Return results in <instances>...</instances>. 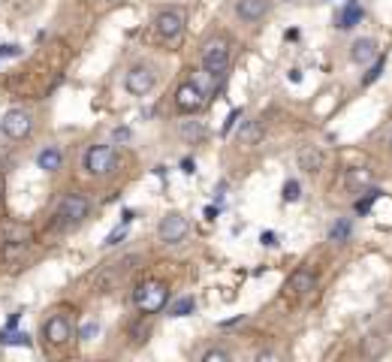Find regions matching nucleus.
<instances>
[{"label":"nucleus","instance_id":"nucleus-24","mask_svg":"<svg viewBox=\"0 0 392 362\" xmlns=\"http://www.w3.org/2000/svg\"><path fill=\"white\" fill-rule=\"evenodd\" d=\"M257 139H259V124L254 121V124H248L241 130V142H257Z\"/></svg>","mask_w":392,"mask_h":362},{"label":"nucleus","instance_id":"nucleus-9","mask_svg":"<svg viewBox=\"0 0 392 362\" xmlns=\"http://www.w3.org/2000/svg\"><path fill=\"white\" fill-rule=\"evenodd\" d=\"M124 85H127V90L133 97H145L151 88H154V69L151 67H145V64H139V67H133L127 73V79H124Z\"/></svg>","mask_w":392,"mask_h":362},{"label":"nucleus","instance_id":"nucleus-23","mask_svg":"<svg viewBox=\"0 0 392 362\" xmlns=\"http://www.w3.org/2000/svg\"><path fill=\"white\" fill-rule=\"evenodd\" d=\"M227 359H229V354L227 350H220V347H211V350L203 354V362H227Z\"/></svg>","mask_w":392,"mask_h":362},{"label":"nucleus","instance_id":"nucleus-12","mask_svg":"<svg viewBox=\"0 0 392 362\" xmlns=\"http://www.w3.org/2000/svg\"><path fill=\"white\" fill-rule=\"evenodd\" d=\"M236 13L241 22H259V18L269 13V0H238Z\"/></svg>","mask_w":392,"mask_h":362},{"label":"nucleus","instance_id":"nucleus-22","mask_svg":"<svg viewBox=\"0 0 392 362\" xmlns=\"http://www.w3.org/2000/svg\"><path fill=\"white\" fill-rule=\"evenodd\" d=\"M127 224H130V215L124 217V224H121V227H115V229H112V233H109V236H106V241H103V245H106V248H112V245H118V241H121V239H124V236H127Z\"/></svg>","mask_w":392,"mask_h":362},{"label":"nucleus","instance_id":"nucleus-29","mask_svg":"<svg viewBox=\"0 0 392 362\" xmlns=\"http://www.w3.org/2000/svg\"><path fill=\"white\" fill-rule=\"evenodd\" d=\"M263 241L266 245H275V233H263Z\"/></svg>","mask_w":392,"mask_h":362},{"label":"nucleus","instance_id":"nucleus-3","mask_svg":"<svg viewBox=\"0 0 392 362\" xmlns=\"http://www.w3.org/2000/svg\"><path fill=\"white\" fill-rule=\"evenodd\" d=\"M118 166V151L112 145H94L85 154V169L90 175H112Z\"/></svg>","mask_w":392,"mask_h":362},{"label":"nucleus","instance_id":"nucleus-25","mask_svg":"<svg viewBox=\"0 0 392 362\" xmlns=\"http://www.w3.org/2000/svg\"><path fill=\"white\" fill-rule=\"evenodd\" d=\"M284 199L287 203H296L299 199V181H287L284 185Z\"/></svg>","mask_w":392,"mask_h":362},{"label":"nucleus","instance_id":"nucleus-18","mask_svg":"<svg viewBox=\"0 0 392 362\" xmlns=\"http://www.w3.org/2000/svg\"><path fill=\"white\" fill-rule=\"evenodd\" d=\"M0 344H13V347H30V335L27 332H0Z\"/></svg>","mask_w":392,"mask_h":362},{"label":"nucleus","instance_id":"nucleus-13","mask_svg":"<svg viewBox=\"0 0 392 362\" xmlns=\"http://www.w3.org/2000/svg\"><path fill=\"white\" fill-rule=\"evenodd\" d=\"M314 284H317L314 272H308V269H299V272H293V278H290L287 290H293L296 296H305V293H311V290H314Z\"/></svg>","mask_w":392,"mask_h":362},{"label":"nucleus","instance_id":"nucleus-7","mask_svg":"<svg viewBox=\"0 0 392 362\" xmlns=\"http://www.w3.org/2000/svg\"><path fill=\"white\" fill-rule=\"evenodd\" d=\"M187 229H190L187 217H181V215L173 211V215H166L163 220H160L157 236H160V241H166V245H178V241L187 236Z\"/></svg>","mask_w":392,"mask_h":362},{"label":"nucleus","instance_id":"nucleus-26","mask_svg":"<svg viewBox=\"0 0 392 362\" xmlns=\"http://www.w3.org/2000/svg\"><path fill=\"white\" fill-rule=\"evenodd\" d=\"M181 133H184V139H203V136H205V130L199 127V124H196V127H190V124H187L184 130H181Z\"/></svg>","mask_w":392,"mask_h":362},{"label":"nucleus","instance_id":"nucleus-11","mask_svg":"<svg viewBox=\"0 0 392 362\" xmlns=\"http://www.w3.org/2000/svg\"><path fill=\"white\" fill-rule=\"evenodd\" d=\"M350 60H353V64H359V67L371 64V60H377V43H374V39H368V36L356 39V43L350 46Z\"/></svg>","mask_w":392,"mask_h":362},{"label":"nucleus","instance_id":"nucleus-4","mask_svg":"<svg viewBox=\"0 0 392 362\" xmlns=\"http://www.w3.org/2000/svg\"><path fill=\"white\" fill-rule=\"evenodd\" d=\"M88 211H90V203H88L82 194H67L64 199H60L55 217H58L60 227H69V224H79V220H85Z\"/></svg>","mask_w":392,"mask_h":362},{"label":"nucleus","instance_id":"nucleus-21","mask_svg":"<svg viewBox=\"0 0 392 362\" xmlns=\"http://www.w3.org/2000/svg\"><path fill=\"white\" fill-rule=\"evenodd\" d=\"M368 181H371L368 169H350V173H347V185L350 187H365Z\"/></svg>","mask_w":392,"mask_h":362},{"label":"nucleus","instance_id":"nucleus-5","mask_svg":"<svg viewBox=\"0 0 392 362\" xmlns=\"http://www.w3.org/2000/svg\"><path fill=\"white\" fill-rule=\"evenodd\" d=\"M184 25H187V18L181 9H163V13L157 15V34L160 39H166V43H175V39H181V34H184Z\"/></svg>","mask_w":392,"mask_h":362},{"label":"nucleus","instance_id":"nucleus-2","mask_svg":"<svg viewBox=\"0 0 392 362\" xmlns=\"http://www.w3.org/2000/svg\"><path fill=\"white\" fill-rule=\"evenodd\" d=\"M227 67H229V39L217 36L203 48V69H205V76L220 79L227 73Z\"/></svg>","mask_w":392,"mask_h":362},{"label":"nucleus","instance_id":"nucleus-27","mask_svg":"<svg viewBox=\"0 0 392 362\" xmlns=\"http://www.w3.org/2000/svg\"><path fill=\"white\" fill-rule=\"evenodd\" d=\"M94 335H100V326L97 323H85L82 326V338L85 341H94Z\"/></svg>","mask_w":392,"mask_h":362},{"label":"nucleus","instance_id":"nucleus-15","mask_svg":"<svg viewBox=\"0 0 392 362\" xmlns=\"http://www.w3.org/2000/svg\"><path fill=\"white\" fill-rule=\"evenodd\" d=\"M335 22H338V27H341V30H347V27H356V25L362 22V6H359V4H353V0H350V4H347L344 9H341V13H338V18H335Z\"/></svg>","mask_w":392,"mask_h":362},{"label":"nucleus","instance_id":"nucleus-6","mask_svg":"<svg viewBox=\"0 0 392 362\" xmlns=\"http://www.w3.org/2000/svg\"><path fill=\"white\" fill-rule=\"evenodd\" d=\"M30 115L25 112V109H9V112L0 118V130H4V136L9 139H25L30 136Z\"/></svg>","mask_w":392,"mask_h":362},{"label":"nucleus","instance_id":"nucleus-30","mask_svg":"<svg viewBox=\"0 0 392 362\" xmlns=\"http://www.w3.org/2000/svg\"><path fill=\"white\" fill-rule=\"evenodd\" d=\"M4 185L6 181H4V173H0V199H4Z\"/></svg>","mask_w":392,"mask_h":362},{"label":"nucleus","instance_id":"nucleus-8","mask_svg":"<svg viewBox=\"0 0 392 362\" xmlns=\"http://www.w3.org/2000/svg\"><path fill=\"white\" fill-rule=\"evenodd\" d=\"M175 103L181 112H199V109L205 106V90L199 82H187V85H181L178 88V94H175Z\"/></svg>","mask_w":392,"mask_h":362},{"label":"nucleus","instance_id":"nucleus-28","mask_svg":"<svg viewBox=\"0 0 392 362\" xmlns=\"http://www.w3.org/2000/svg\"><path fill=\"white\" fill-rule=\"evenodd\" d=\"M380 69H384V60H380V58H377V64H374V69H371V73H368L365 79H362V82H365V85H371V82H374V79L380 76Z\"/></svg>","mask_w":392,"mask_h":362},{"label":"nucleus","instance_id":"nucleus-10","mask_svg":"<svg viewBox=\"0 0 392 362\" xmlns=\"http://www.w3.org/2000/svg\"><path fill=\"white\" fill-rule=\"evenodd\" d=\"M43 332H46V338L52 341V344H67L69 338H73V326H69V320L67 317H48L46 320V326H43Z\"/></svg>","mask_w":392,"mask_h":362},{"label":"nucleus","instance_id":"nucleus-1","mask_svg":"<svg viewBox=\"0 0 392 362\" xmlns=\"http://www.w3.org/2000/svg\"><path fill=\"white\" fill-rule=\"evenodd\" d=\"M133 302L142 314H157V311H163L169 302V287L163 281H154V278L142 281V284L133 290Z\"/></svg>","mask_w":392,"mask_h":362},{"label":"nucleus","instance_id":"nucleus-19","mask_svg":"<svg viewBox=\"0 0 392 362\" xmlns=\"http://www.w3.org/2000/svg\"><path fill=\"white\" fill-rule=\"evenodd\" d=\"M350 229H353V227H350V220H347V217H341L338 224L329 229V241H335V245L347 241V239H350Z\"/></svg>","mask_w":392,"mask_h":362},{"label":"nucleus","instance_id":"nucleus-16","mask_svg":"<svg viewBox=\"0 0 392 362\" xmlns=\"http://www.w3.org/2000/svg\"><path fill=\"white\" fill-rule=\"evenodd\" d=\"M60 160H64V157H60L58 148H43V151L36 154V166L43 169V173H58V169H60Z\"/></svg>","mask_w":392,"mask_h":362},{"label":"nucleus","instance_id":"nucleus-20","mask_svg":"<svg viewBox=\"0 0 392 362\" xmlns=\"http://www.w3.org/2000/svg\"><path fill=\"white\" fill-rule=\"evenodd\" d=\"M194 311H196V302L187 296V299H178L175 305L169 308V317H187V314H194Z\"/></svg>","mask_w":392,"mask_h":362},{"label":"nucleus","instance_id":"nucleus-17","mask_svg":"<svg viewBox=\"0 0 392 362\" xmlns=\"http://www.w3.org/2000/svg\"><path fill=\"white\" fill-rule=\"evenodd\" d=\"M299 163H302V169H305V173H317L320 163H323V157H320V151L305 148V151L299 154Z\"/></svg>","mask_w":392,"mask_h":362},{"label":"nucleus","instance_id":"nucleus-14","mask_svg":"<svg viewBox=\"0 0 392 362\" xmlns=\"http://www.w3.org/2000/svg\"><path fill=\"white\" fill-rule=\"evenodd\" d=\"M4 241L13 248H27L30 245V229L25 224H6L4 227Z\"/></svg>","mask_w":392,"mask_h":362}]
</instances>
